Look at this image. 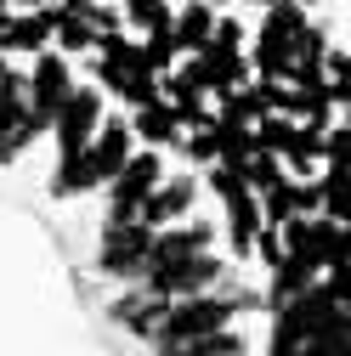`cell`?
<instances>
[{"mask_svg":"<svg viewBox=\"0 0 351 356\" xmlns=\"http://www.w3.org/2000/svg\"><path fill=\"white\" fill-rule=\"evenodd\" d=\"M215 328H233V300L198 289V294H182V300L164 305L159 345H164V350H193V345H198L204 334H215Z\"/></svg>","mask_w":351,"mask_h":356,"instance_id":"obj_1","label":"cell"},{"mask_svg":"<svg viewBox=\"0 0 351 356\" xmlns=\"http://www.w3.org/2000/svg\"><path fill=\"white\" fill-rule=\"evenodd\" d=\"M238 46H244V29H238L233 17H221V23H215V34H210V46L193 51V63H187L182 74L198 79L204 91H238L244 74H249V63H244Z\"/></svg>","mask_w":351,"mask_h":356,"instance_id":"obj_2","label":"cell"},{"mask_svg":"<svg viewBox=\"0 0 351 356\" xmlns=\"http://www.w3.org/2000/svg\"><path fill=\"white\" fill-rule=\"evenodd\" d=\"M142 277H148L153 294L182 300V294H198V289H210V283H221V260H215L210 249H204V254H182V260H148Z\"/></svg>","mask_w":351,"mask_h":356,"instance_id":"obj_3","label":"cell"},{"mask_svg":"<svg viewBox=\"0 0 351 356\" xmlns=\"http://www.w3.org/2000/svg\"><path fill=\"white\" fill-rule=\"evenodd\" d=\"M153 254V227L148 220H108L102 227V272L108 277H142V266Z\"/></svg>","mask_w":351,"mask_h":356,"instance_id":"obj_4","label":"cell"},{"mask_svg":"<svg viewBox=\"0 0 351 356\" xmlns=\"http://www.w3.org/2000/svg\"><path fill=\"white\" fill-rule=\"evenodd\" d=\"M68 91H74L68 51H34V74H29V108H34V119L46 124V130H52L57 108L68 102Z\"/></svg>","mask_w":351,"mask_h":356,"instance_id":"obj_5","label":"cell"},{"mask_svg":"<svg viewBox=\"0 0 351 356\" xmlns=\"http://www.w3.org/2000/svg\"><path fill=\"white\" fill-rule=\"evenodd\" d=\"M97 130H102V97H97V91H85V85H74L68 102H63V108H57V119H52L57 153H85Z\"/></svg>","mask_w":351,"mask_h":356,"instance_id":"obj_6","label":"cell"},{"mask_svg":"<svg viewBox=\"0 0 351 356\" xmlns=\"http://www.w3.org/2000/svg\"><path fill=\"white\" fill-rule=\"evenodd\" d=\"M40 124L34 119V108H29V85H17V91H6L0 97V164H12L34 136H40Z\"/></svg>","mask_w":351,"mask_h":356,"instance_id":"obj_7","label":"cell"},{"mask_svg":"<svg viewBox=\"0 0 351 356\" xmlns=\"http://www.w3.org/2000/svg\"><path fill=\"white\" fill-rule=\"evenodd\" d=\"M57 17H63V6H52V0H46V6H29L23 17H6V23H0V51H6V57L40 51L57 34Z\"/></svg>","mask_w":351,"mask_h":356,"instance_id":"obj_8","label":"cell"},{"mask_svg":"<svg viewBox=\"0 0 351 356\" xmlns=\"http://www.w3.org/2000/svg\"><path fill=\"white\" fill-rule=\"evenodd\" d=\"M193 175H176V181H170V175H164V181L142 198V220H148V227L159 232V227H170V220H182L187 209H193Z\"/></svg>","mask_w":351,"mask_h":356,"instance_id":"obj_9","label":"cell"},{"mask_svg":"<svg viewBox=\"0 0 351 356\" xmlns=\"http://www.w3.org/2000/svg\"><path fill=\"white\" fill-rule=\"evenodd\" d=\"M91 170H97V181H114V175L130 164V124H102L97 136H91Z\"/></svg>","mask_w":351,"mask_h":356,"instance_id":"obj_10","label":"cell"},{"mask_svg":"<svg viewBox=\"0 0 351 356\" xmlns=\"http://www.w3.org/2000/svg\"><path fill=\"white\" fill-rule=\"evenodd\" d=\"M57 6H63V17H57V46H63L68 57L102 46L97 29H91V0H57Z\"/></svg>","mask_w":351,"mask_h":356,"instance_id":"obj_11","label":"cell"},{"mask_svg":"<svg viewBox=\"0 0 351 356\" xmlns=\"http://www.w3.org/2000/svg\"><path fill=\"white\" fill-rule=\"evenodd\" d=\"M130 130H136L148 147H170L176 136H182V119H176V108L164 97H153V102H142L136 113H130Z\"/></svg>","mask_w":351,"mask_h":356,"instance_id":"obj_12","label":"cell"},{"mask_svg":"<svg viewBox=\"0 0 351 356\" xmlns=\"http://www.w3.org/2000/svg\"><path fill=\"white\" fill-rule=\"evenodd\" d=\"M312 277H318V266H312V260H300V254H283V266H272V289H267V305H272V311H283L295 294H306V289H312Z\"/></svg>","mask_w":351,"mask_h":356,"instance_id":"obj_13","label":"cell"},{"mask_svg":"<svg viewBox=\"0 0 351 356\" xmlns=\"http://www.w3.org/2000/svg\"><path fill=\"white\" fill-rule=\"evenodd\" d=\"M210 34H215V6L210 0H187V6L176 12V46L193 57V51L210 46Z\"/></svg>","mask_w":351,"mask_h":356,"instance_id":"obj_14","label":"cell"},{"mask_svg":"<svg viewBox=\"0 0 351 356\" xmlns=\"http://www.w3.org/2000/svg\"><path fill=\"white\" fill-rule=\"evenodd\" d=\"M91 187H102L97 170H91V153H57L52 193H57V198H79V193H91Z\"/></svg>","mask_w":351,"mask_h":356,"instance_id":"obj_15","label":"cell"},{"mask_svg":"<svg viewBox=\"0 0 351 356\" xmlns=\"http://www.w3.org/2000/svg\"><path fill=\"white\" fill-rule=\"evenodd\" d=\"M283 159H289L295 175H312V170L323 164V130H318V124H300L295 136H289V147H283Z\"/></svg>","mask_w":351,"mask_h":356,"instance_id":"obj_16","label":"cell"},{"mask_svg":"<svg viewBox=\"0 0 351 356\" xmlns=\"http://www.w3.org/2000/svg\"><path fill=\"white\" fill-rule=\"evenodd\" d=\"M176 23H159V29H148V46H142V57H148V68L153 74H170L176 68Z\"/></svg>","mask_w":351,"mask_h":356,"instance_id":"obj_17","label":"cell"},{"mask_svg":"<svg viewBox=\"0 0 351 356\" xmlns=\"http://www.w3.org/2000/svg\"><path fill=\"white\" fill-rule=\"evenodd\" d=\"M295 187H300V181H289V175H283V181H272L267 193H255V198H260V215H267L272 227H283V220L295 215Z\"/></svg>","mask_w":351,"mask_h":356,"instance_id":"obj_18","label":"cell"},{"mask_svg":"<svg viewBox=\"0 0 351 356\" xmlns=\"http://www.w3.org/2000/svg\"><path fill=\"white\" fill-rule=\"evenodd\" d=\"M125 17L136 23L142 34H148V29H159V23H176V12H170V0H125Z\"/></svg>","mask_w":351,"mask_h":356,"instance_id":"obj_19","label":"cell"},{"mask_svg":"<svg viewBox=\"0 0 351 356\" xmlns=\"http://www.w3.org/2000/svg\"><path fill=\"white\" fill-rule=\"evenodd\" d=\"M187 159H193V164H215V159H221V130H215V124L193 130V142H187Z\"/></svg>","mask_w":351,"mask_h":356,"instance_id":"obj_20","label":"cell"},{"mask_svg":"<svg viewBox=\"0 0 351 356\" xmlns=\"http://www.w3.org/2000/svg\"><path fill=\"white\" fill-rule=\"evenodd\" d=\"M17 6H23V12H29V6H46V0H17Z\"/></svg>","mask_w":351,"mask_h":356,"instance_id":"obj_21","label":"cell"},{"mask_svg":"<svg viewBox=\"0 0 351 356\" xmlns=\"http://www.w3.org/2000/svg\"><path fill=\"white\" fill-rule=\"evenodd\" d=\"M267 6H272V0H267ZM295 6H318V0H295Z\"/></svg>","mask_w":351,"mask_h":356,"instance_id":"obj_22","label":"cell"},{"mask_svg":"<svg viewBox=\"0 0 351 356\" xmlns=\"http://www.w3.org/2000/svg\"><path fill=\"white\" fill-rule=\"evenodd\" d=\"M260 6H267V0H260Z\"/></svg>","mask_w":351,"mask_h":356,"instance_id":"obj_23","label":"cell"}]
</instances>
